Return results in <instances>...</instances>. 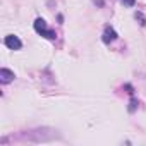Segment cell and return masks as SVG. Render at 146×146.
Segmentation results:
<instances>
[{"mask_svg": "<svg viewBox=\"0 0 146 146\" xmlns=\"http://www.w3.org/2000/svg\"><path fill=\"white\" fill-rule=\"evenodd\" d=\"M119 38V35H117V31L112 28V26H107L105 28V31H103V36H102V40H103V43H107V45H110V43H113L115 40Z\"/></svg>", "mask_w": 146, "mask_h": 146, "instance_id": "3", "label": "cell"}, {"mask_svg": "<svg viewBox=\"0 0 146 146\" xmlns=\"http://www.w3.org/2000/svg\"><path fill=\"white\" fill-rule=\"evenodd\" d=\"M4 43H5V46H7L9 50H21V48H23V41H21L16 35H7L5 40H4Z\"/></svg>", "mask_w": 146, "mask_h": 146, "instance_id": "2", "label": "cell"}, {"mask_svg": "<svg viewBox=\"0 0 146 146\" xmlns=\"http://www.w3.org/2000/svg\"><path fill=\"white\" fill-rule=\"evenodd\" d=\"M14 78H16V74L11 69H7V67L0 69V83H2V84H9L11 81H14Z\"/></svg>", "mask_w": 146, "mask_h": 146, "instance_id": "4", "label": "cell"}, {"mask_svg": "<svg viewBox=\"0 0 146 146\" xmlns=\"http://www.w3.org/2000/svg\"><path fill=\"white\" fill-rule=\"evenodd\" d=\"M120 2H122L125 7H134V5H136V0H120Z\"/></svg>", "mask_w": 146, "mask_h": 146, "instance_id": "7", "label": "cell"}, {"mask_svg": "<svg viewBox=\"0 0 146 146\" xmlns=\"http://www.w3.org/2000/svg\"><path fill=\"white\" fill-rule=\"evenodd\" d=\"M35 31L40 33L41 36H45L46 40H55V38H57V33H55L53 29H50V28L46 26V21L41 19V17H38V19L35 21Z\"/></svg>", "mask_w": 146, "mask_h": 146, "instance_id": "1", "label": "cell"}, {"mask_svg": "<svg viewBox=\"0 0 146 146\" xmlns=\"http://www.w3.org/2000/svg\"><path fill=\"white\" fill-rule=\"evenodd\" d=\"M136 107H137V100H136V98H132V100H131V103H129V112L132 113V112L136 110Z\"/></svg>", "mask_w": 146, "mask_h": 146, "instance_id": "6", "label": "cell"}, {"mask_svg": "<svg viewBox=\"0 0 146 146\" xmlns=\"http://www.w3.org/2000/svg\"><path fill=\"white\" fill-rule=\"evenodd\" d=\"M136 19H139V24L141 26H146V19H144V16L141 12H136Z\"/></svg>", "mask_w": 146, "mask_h": 146, "instance_id": "5", "label": "cell"}, {"mask_svg": "<svg viewBox=\"0 0 146 146\" xmlns=\"http://www.w3.org/2000/svg\"><path fill=\"white\" fill-rule=\"evenodd\" d=\"M93 4H95L96 7H100V9H102V7L105 5V2H103V0H93Z\"/></svg>", "mask_w": 146, "mask_h": 146, "instance_id": "8", "label": "cell"}, {"mask_svg": "<svg viewBox=\"0 0 146 146\" xmlns=\"http://www.w3.org/2000/svg\"><path fill=\"white\" fill-rule=\"evenodd\" d=\"M125 90H127V93H129V95H132V93H134V91H132V86H131V84H125Z\"/></svg>", "mask_w": 146, "mask_h": 146, "instance_id": "9", "label": "cell"}]
</instances>
